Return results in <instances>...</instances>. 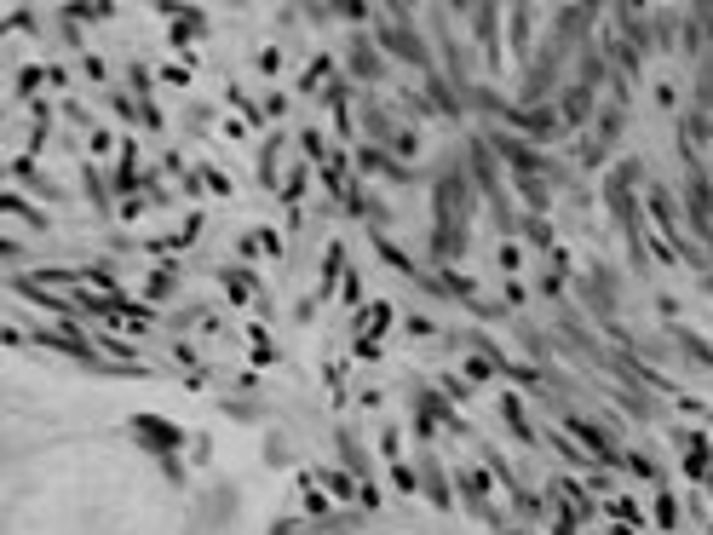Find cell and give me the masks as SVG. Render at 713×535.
<instances>
[{"label": "cell", "instance_id": "obj_7", "mask_svg": "<svg viewBox=\"0 0 713 535\" xmlns=\"http://www.w3.org/2000/svg\"><path fill=\"white\" fill-rule=\"evenodd\" d=\"M501 156L512 167H518V179H541V156L529 150V144H512V139H501Z\"/></svg>", "mask_w": 713, "mask_h": 535}, {"label": "cell", "instance_id": "obj_11", "mask_svg": "<svg viewBox=\"0 0 713 535\" xmlns=\"http://www.w3.org/2000/svg\"><path fill=\"white\" fill-rule=\"evenodd\" d=\"M426 489H432V501H437V507H449V489H443V472H437L432 461H426Z\"/></svg>", "mask_w": 713, "mask_h": 535}, {"label": "cell", "instance_id": "obj_6", "mask_svg": "<svg viewBox=\"0 0 713 535\" xmlns=\"http://www.w3.org/2000/svg\"><path fill=\"white\" fill-rule=\"evenodd\" d=\"M133 432H138V443H144V449H173V443H179V432H173L167 420H150V415H138Z\"/></svg>", "mask_w": 713, "mask_h": 535}, {"label": "cell", "instance_id": "obj_13", "mask_svg": "<svg viewBox=\"0 0 713 535\" xmlns=\"http://www.w3.org/2000/svg\"><path fill=\"white\" fill-rule=\"evenodd\" d=\"M276 535H299V530H294V524H276Z\"/></svg>", "mask_w": 713, "mask_h": 535}, {"label": "cell", "instance_id": "obj_14", "mask_svg": "<svg viewBox=\"0 0 713 535\" xmlns=\"http://www.w3.org/2000/svg\"><path fill=\"white\" fill-rule=\"evenodd\" d=\"M708 288H713V282H708Z\"/></svg>", "mask_w": 713, "mask_h": 535}, {"label": "cell", "instance_id": "obj_8", "mask_svg": "<svg viewBox=\"0 0 713 535\" xmlns=\"http://www.w3.org/2000/svg\"><path fill=\"white\" fill-rule=\"evenodd\" d=\"M587 110H593V87H581V81H570L564 87V121H587Z\"/></svg>", "mask_w": 713, "mask_h": 535}, {"label": "cell", "instance_id": "obj_2", "mask_svg": "<svg viewBox=\"0 0 713 535\" xmlns=\"http://www.w3.org/2000/svg\"><path fill=\"white\" fill-rule=\"evenodd\" d=\"M380 47L397 52L403 64H414V70L432 75V58H426V41H420V29L403 24V12H391V24H380Z\"/></svg>", "mask_w": 713, "mask_h": 535}, {"label": "cell", "instance_id": "obj_1", "mask_svg": "<svg viewBox=\"0 0 713 535\" xmlns=\"http://www.w3.org/2000/svg\"><path fill=\"white\" fill-rule=\"evenodd\" d=\"M466 208H472V179L460 167H443L437 173V231H460Z\"/></svg>", "mask_w": 713, "mask_h": 535}, {"label": "cell", "instance_id": "obj_5", "mask_svg": "<svg viewBox=\"0 0 713 535\" xmlns=\"http://www.w3.org/2000/svg\"><path fill=\"white\" fill-rule=\"evenodd\" d=\"M345 64H351V75H357V81H374V75H380V52H374V41H368V35H351Z\"/></svg>", "mask_w": 713, "mask_h": 535}, {"label": "cell", "instance_id": "obj_12", "mask_svg": "<svg viewBox=\"0 0 713 535\" xmlns=\"http://www.w3.org/2000/svg\"><path fill=\"white\" fill-rule=\"evenodd\" d=\"M616 133H621V110H604V121H598V139L616 144Z\"/></svg>", "mask_w": 713, "mask_h": 535}, {"label": "cell", "instance_id": "obj_3", "mask_svg": "<svg viewBox=\"0 0 713 535\" xmlns=\"http://www.w3.org/2000/svg\"><path fill=\"white\" fill-rule=\"evenodd\" d=\"M587 18H593V6H558V12H552V47H558V52L581 47Z\"/></svg>", "mask_w": 713, "mask_h": 535}, {"label": "cell", "instance_id": "obj_9", "mask_svg": "<svg viewBox=\"0 0 713 535\" xmlns=\"http://www.w3.org/2000/svg\"><path fill=\"white\" fill-rule=\"evenodd\" d=\"M616 18H621V29H627V41H639V47L650 41V35H656V29L644 24V12H639V6H621Z\"/></svg>", "mask_w": 713, "mask_h": 535}, {"label": "cell", "instance_id": "obj_10", "mask_svg": "<svg viewBox=\"0 0 713 535\" xmlns=\"http://www.w3.org/2000/svg\"><path fill=\"white\" fill-rule=\"evenodd\" d=\"M524 47H529V12L518 6V12H512V52L524 58Z\"/></svg>", "mask_w": 713, "mask_h": 535}, {"label": "cell", "instance_id": "obj_4", "mask_svg": "<svg viewBox=\"0 0 713 535\" xmlns=\"http://www.w3.org/2000/svg\"><path fill=\"white\" fill-rule=\"evenodd\" d=\"M230 512H236V489H225V484H219V489H207L202 501H196V518H202L207 530H219Z\"/></svg>", "mask_w": 713, "mask_h": 535}]
</instances>
